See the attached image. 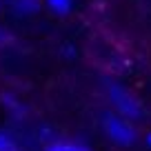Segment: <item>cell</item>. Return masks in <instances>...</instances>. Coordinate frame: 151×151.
Masks as SVG:
<instances>
[{
	"label": "cell",
	"mask_w": 151,
	"mask_h": 151,
	"mask_svg": "<svg viewBox=\"0 0 151 151\" xmlns=\"http://www.w3.org/2000/svg\"><path fill=\"white\" fill-rule=\"evenodd\" d=\"M40 9V0H14V11L20 16H31Z\"/></svg>",
	"instance_id": "cell-3"
},
{
	"label": "cell",
	"mask_w": 151,
	"mask_h": 151,
	"mask_svg": "<svg viewBox=\"0 0 151 151\" xmlns=\"http://www.w3.org/2000/svg\"><path fill=\"white\" fill-rule=\"evenodd\" d=\"M47 151H89V149L76 145V142H51L47 147Z\"/></svg>",
	"instance_id": "cell-6"
},
{
	"label": "cell",
	"mask_w": 151,
	"mask_h": 151,
	"mask_svg": "<svg viewBox=\"0 0 151 151\" xmlns=\"http://www.w3.org/2000/svg\"><path fill=\"white\" fill-rule=\"evenodd\" d=\"M109 98H111L116 111H120V116L127 120H136L142 116V104L136 100V96L131 91H127L120 85H109Z\"/></svg>",
	"instance_id": "cell-2"
},
{
	"label": "cell",
	"mask_w": 151,
	"mask_h": 151,
	"mask_svg": "<svg viewBox=\"0 0 151 151\" xmlns=\"http://www.w3.org/2000/svg\"><path fill=\"white\" fill-rule=\"evenodd\" d=\"M147 145H149V149H151V133L147 136Z\"/></svg>",
	"instance_id": "cell-7"
},
{
	"label": "cell",
	"mask_w": 151,
	"mask_h": 151,
	"mask_svg": "<svg viewBox=\"0 0 151 151\" xmlns=\"http://www.w3.org/2000/svg\"><path fill=\"white\" fill-rule=\"evenodd\" d=\"M102 127H104V133H107L109 140L120 147H131L136 142V129L122 116H107L102 120Z\"/></svg>",
	"instance_id": "cell-1"
},
{
	"label": "cell",
	"mask_w": 151,
	"mask_h": 151,
	"mask_svg": "<svg viewBox=\"0 0 151 151\" xmlns=\"http://www.w3.org/2000/svg\"><path fill=\"white\" fill-rule=\"evenodd\" d=\"M45 5L58 16H65L71 11V5H73V0H45Z\"/></svg>",
	"instance_id": "cell-4"
},
{
	"label": "cell",
	"mask_w": 151,
	"mask_h": 151,
	"mask_svg": "<svg viewBox=\"0 0 151 151\" xmlns=\"http://www.w3.org/2000/svg\"><path fill=\"white\" fill-rule=\"evenodd\" d=\"M0 151H24L22 145H20L18 140H14V138L9 136V133L0 131Z\"/></svg>",
	"instance_id": "cell-5"
}]
</instances>
